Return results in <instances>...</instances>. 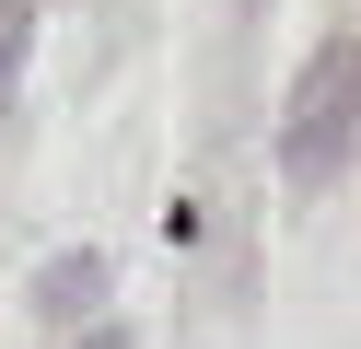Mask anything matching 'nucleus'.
<instances>
[{
  "instance_id": "nucleus-1",
  "label": "nucleus",
  "mask_w": 361,
  "mask_h": 349,
  "mask_svg": "<svg viewBox=\"0 0 361 349\" xmlns=\"http://www.w3.org/2000/svg\"><path fill=\"white\" fill-rule=\"evenodd\" d=\"M350 140H361V47L338 35V47H314V59H303V82H291L280 175H291V186H326L338 163H350Z\"/></svg>"
},
{
  "instance_id": "nucleus-3",
  "label": "nucleus",
  "mask_w": 361,
  "mask_h": 349,
  "mask_svg": "<svg viewBox=\"0 0 361 349\" xmlns=\"http://www.w3.org/2000/svg\"><path fill=\"white\" fill-rule=\"evenodd\" d=\"M35 47V0H0V105H12V70H24Z\"/></svg>"
},
{
  "instance_id": "nucleus-2",
  "label": "nucleus",
  "mask_w": 361,
  "mask_h": 349,
  "mask_svg": "<svg viewBox=\"0 0 361 349\" xmlns=\"http://www.w3.org/2000/svg\"><path fill=\"white\" fill-rule=\"evenodd\" d=\"M105 302V256H47L35 268V314H94Z\"/></svg>"
},
{
  "instance_id": "nucleus-4",
  "label": "nucleus",
  "mask_w": 361,
  "mask_h": 349,
  "mask_svg": "<svg viewBox=\"0 0 361 349\" xmlns=\"http://www.w3.org/2000/svg\"><path fill=\"white\" fill-rule=\"evenodd\" d=\"M82 349H128V338H117V326H94V338H82Z\"/></svg>"
}]
</instances>
